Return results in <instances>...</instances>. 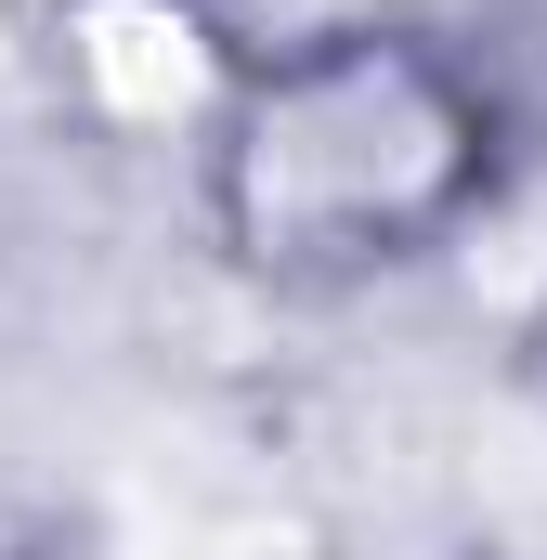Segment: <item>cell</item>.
Returning <instances> with one entry per match:
<instances>
[{
    "label": "cell",
    "mask_w": 547,
    "mask_h": 560,
    "mask_svg": "<svg viewBox=\"0 0 547 560\" xmlns=\"http://www.w3.org/2000/svg\"><path fill=\"white\" fill-rule=\"evenodd\" d=\"M482 105L417 39H313L222 131V222L274 275H379L482 196Z\"/></svg>",
    "instance_id": "1"
}]
</instances>
